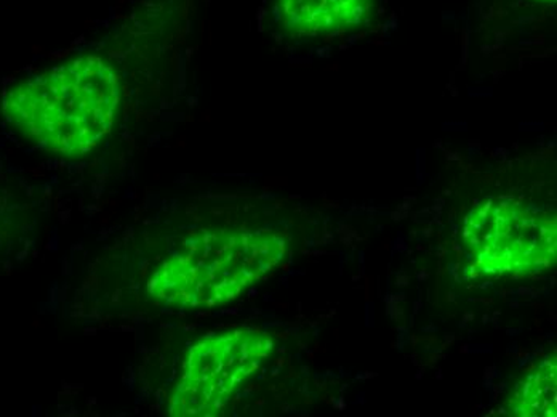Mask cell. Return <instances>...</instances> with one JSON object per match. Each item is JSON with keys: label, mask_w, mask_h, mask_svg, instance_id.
<instances>
[{"label": "cell", "mask_w": 557, "mask_h": 417, "mask_svg": "<svg viewBox=\"0 0 557 417\" xmlns=\"http://www.w3.org/2000/svg\"><path fill=\"white\" fill-rule=\"evenodd\" d=\"M121 83L107 60L83 56L18 81L2 101L5 121L42 151L81 158L111 134Z\"/></svg>", "instance_id": "cell-1"}, {"label": "cell", "mask_w": 557, "mask_h": 417, "mask_svg": "<svg viewBox=\"0 0 557 417\" xmlns=\"http://www.w3.org/2000/svg\"><path fill=\"white\" fill-rule=\"evenodd\" d=\"M287 241L264 230H202L185 241L148 280V294L176 310L231 304L284 262Z\"/></svg>", "instance_id": "cell-2"}, {"label": "cell", "mask_w": 557, "mask_h": 417, "mask_svg": "<svg viewBox=\"0 0 557 417\" xmlns=\"http://www.w3.org/2000/svg\"><path fill=\"white\" fill-rule=\"evenodd\" d=\"M463 244L478 277H539L556 263V217L516 199L488 198L465 219Z\"/></svg>", "instance_id": "cell-3"}, {"label": "cell", "mask_w": 557, "mask_h": 417, "mask_svg": "<svg viewBox=\"0 0 557 417\" xmlns=\"http://www.w3.org/2000/svg\"><path fill=\"white\" fill-rule=\"evenodd\" d=\"M274 351L267 332L237 328L197 341L183 365L169 402V415L212 417L263 368Z\"/></svg>", "instance_id": "cell-4"}, {"label": "cell", "mask_w": 557, "mask_h": 417, "mask_svg": "<svg viewBox=\"0 0 557 417\" xmlns=\"http://www.w3.org/2000/svg\"><path fill=\"white\" fill-rule=\"evenodd\" d=\"M376 0H276V15L292 36L324 37L362 28Z\"/></svg>", "instance_id": "cell-5"}, {"label": "cell", "mask_w": 557, "mask_h": 417, "mask_svg": "<svg viewBox=\"0 0 557 417\" xmlns=\"http://www.w3.org/2000/svg\"><path fill=\"white\" fill-rule=\"evenodd\" d=\"M511 415L522 417L557 416L556 357L540 363L539 368L525 376L512 392L508 403Z\"/></svg>", "instance_id": "cell-6"}, {"label": "cell", "mask_w": 557, "mask_h": 417, "mask_svg": "<svg viewBox=\"0 0 557 417\" xmlns=\"http://www.w3.org/2000/svg\"><path fill=\"white\" fill-rule=\"evenodd\" d=\"M533 3H539V5H555L556 0H532Z\"/></svg>", "instance_id": "cell-7"}]
</instances>
